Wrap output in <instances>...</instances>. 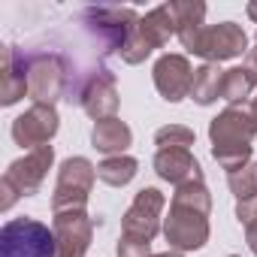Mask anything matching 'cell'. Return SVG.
<instances>
[{
	"label": "cell",
	"instance_id": "obj_1",
	"mask_svg": "<svg viewBox=\"0 0 257 257\" xmlns=\"http://www.w3.org/2000/svg\"><path fill=\"white\" fill-rule=\"evenodd\" d=\"M257 137V124L245 112V106H227L218 112L209 124V140H212V158L236 173L245 164H251V143Z\"/></svg>",
	"mask_w": 257,
	"mask_h": 257
},
{
	"label": "cell",
	"instance_id": "obj_2",
	"mask_svg": "<svg viewBox=\"0 0 257 257\" xmlns=\"http://www.w3.org/2000/svg\"><path fill=\"white\" fill-rule=\"evenodd\" d=\"M52 164H55V149H52V146H40V149L28 152L25 158L13 161L10 170L4 173V182H0V194H4L0 209L10 212L19 197L37 194L40 185L46 182V173L52 170Z\"/></svg>",
	"mask_w": 257,
	"mask_h": 257
},
{
	"label": "cell",
	"instance_id": "obj_3",
	"mask_svg": "<svg viewBox=\"0 0 257 257\" xmlns=\"http://www.w3.org/2000/svg\"><path fill=\"white\" fill-rule=\"evenodd\" d=\"M0 257H58L55 230L34 218H13L0 230Z\"/></svg>",
	"mask_w": 257,
	"mask_h": 257
},
{
	"label": "cell",
	"instance_id": "obj_4",
	"mask_svg": "<svg viewBox=\"0 0 257 257\" xmlns=\"http://www.w3.org/2000/svg\"><path fill=\"white\" fill-rule=\"evenodd\" d=\"M170 37H176V19H173L170 4H164V7L146 13L140 19V25L134 28L127 46L121 49L124 64H143L155 49H164L170 43Z\"/></svg>",
	"mask_w": 257,
	"mask_h": 257
},
{
	"label": "cell",
	"instance_id": "obj_5",
	"mask_svg": "<svg viewBox=\"0 0 257 257\" xmlns=\"http://www.w3.org/2000/svg\"><path fill=\"white\" fill-rule=\"evenodd\" d=\"M97 179V167L88 158H67L58 170V182H55V194H52V212H73V209H85L91 188Z\"/></svg>",
	"mask_w": 257,
	"mask_h": 257
},
{
	"label": "cell",
	"instance_id": "obj_6",
	"mask_svg": "<svg viewBox=\"0 0 257 257\" xmlns=\"http://www.w3.org/2000/svg\"><path fill=\"white\" fill-rule=\"evenodd\" d=\"M85 22L97 34V40L103 43V55H112V52H121L127 46L134 28L140 25V16L127 7L124 10L100 7V10H85Z\"/></svg>",
	"mask_w": 257,
	"mask_h": 257
},
{
	"label": "cell",
	"instance_id": "obj_7",
	"mask_svg": "<svg viewBox=\"0 0 257 257\" xmlns=\"http://www.w3.org/2000/svg\"><path fill=\"white\" fill-rule=\"evenodd\" d=\"M164 236L176 251H197L209 242V215L170 203V215L164 218Z\"/></svg>",
	"mask_w": 257,
	"mask_h": 257
},
{
	"label": "cell",
	"instance_id": "obj_8",
	"mask_svg": "<svg viewBox=\"0 0 257 257\" xmlns=\"http://www.w3.org/2000/svg\"><path fill=\"white\" fill-rule=\"evenodd\" d=\"M191 55L206 58V64H221V61L248 55V37H245V31L239 25L221 22V25H212V28H203L200 31Z\"/></svg>",
	"mask_w": 257,
	"mask_h": 257
},
{
	"label": "cell",
	"instance_id": "obj_9",
	"mask_svg": "<svg viewBox=\"0 0 257 257\" xmlns=\"http://www.w3.org/2000/svg\"><path fill=\"white\" fill-rule=\"evenodd\" d=\"M164 206H167V200H164V194H161L158 188H143V191L134 197L131 209L124 212L121 233H124V236H137V239H149V242H152V239L158 236V230L164 227V224H161Z\"/></svg>",
	"mask_w": 257,
	"mask_h": 257
},
{
	"label": "cell",
	"instance_id": "obj_10",
	"mask_svg": "<svg viewBox=\"0 0 257 257\" xmlns=\"http://www.w3.org/2000/svg\"><path fill=\"white\" fill-rule=\"evenodd\" d=\"M67 88V67L58 55H34L28 58V91L37 103L55 106V100Z\"/></svg>",
	"mask_w": 257,
	"mask_h": 257
},
{
	"label": "cell",
	"instance_id": "obj_11",
	"mask_svg": "<svg viewBox=\"0 0 257 257\" xmlns=\"http://www.w3.org/2000/svg\"><path fill=\"white\" fill-rule=\"evenodd\" d=\"M58 127H61V118H58L55 106L34 103L28 112H22L13 121V140H16V146L34 152V149L52 143V137L58 134Z\"/></svg>",
	"mask_w": 257,
	"mask_h": 257
},
{
	"label": "cell",
	"instance_id": "obj_12",
	"mask_svg": "<svg viewBox=\"0 0 257 257\" xmlns=\"http://www.w3.org/2000/svg\"><path fill=\"white\" fill-rule=\"evenodd\" d=\"M52 230H55V242H58V257H85L91 236H94V221L88 218L85 209L58 212Z\"/></svg>",
	"mask_w": 257,
	"mask_h": 257
},
{
	"label": "cell",
	"instance_id": "obj_13",
	"mask_svg": "<svg viewBox=\"0 0 257 257\" xmlns=\"http://www.w3.org/2000/svg\"><path fill=\"white\" fill-rule=\"evenodd\" d=\"M152 73H155V88L161 91L164 100L179 103V100L191 97L194 70H191V64H188L185 55H161Z\"/></svg>",
	"mask_w": 257,
	"mask_h": 257
},
{
	"label": "cell",
	"instance_id": "obj_14",
	"mask_svg": "<svg viewBox=\"0 0 257 257\" xmlns=\"http://www.w3.org/2000/svg\"><path fill=\"white\" fill-rule=\"evenodd\" d=\"M79 103L82 109L94 118V121H106V118H115L118 112V88H115V76L100 70L94 73L85 88L79 91Z\"/></svg>",
	"mask_w": 257,
	"mask_h": 257
},
{
	"label": "cell",
	"instance_id": "obj_15",
	"mask_svg": "<svg viewBox=\"0 0 257 257\" xmlns=\"http://www.w3.org/2000/svg\"><path fill=\"white\" fill-rule=\"evenodd\" d=\"M0 103L4 106H13L19 103L28 91V58L19 55L16 46H4L0 52Z\"/></svg>",
	"mask_w": 257,
	"mask_h": 257
},
{
	"label": "cell",
	"instance_id": "obj_16",
	"mask_svg": "<svg viewBox=\"0 0 257 257\" xmlns=\"http://www.w3.org/2000/svg\"><path fill=\"white\" fill-rule=\"evenodd\" d=\"M155 173L164 182H173L176 188L191 185V182H203V170L188 149H161L155 155Z\"/></svg>",
	"mask_w": 257,
	"mask_h": 257
},
{
	"label": "cell",
	"instance_id": "obj_17",
	"mask_svg": "<svg viewBox=\"0 0 257 257\" xmlns=\"http://www.w3.org/2000/svg\"><path fill=\"white\" fill-rule=\"evenodd\" d=\"M170 10H173V19H176V37H179V43L191 52L194 43H197V37H200V31L206 28V25H203V19H206V4H197V0H173Z\"/></svg>",
	"mask_w": 257,
	"mask_h": 257
},
{
	"label": "cell",
	"instance_id": "obj_18",
	"mask_svg": "<svg viewBox=\"0 0 257 257\" xmlns=\"http://www.w3.org/2000/svg\"><path fill=\"white\" fill-rule=\"evenodd\" d=\"M134 134H131V127H127L121 118H106V121H97L94 124V131H91V143L97 152L115 158V155H124V149L131 146Z\"/></svg>",
	"mask_w": 257,
	"mask_h": 257
},
{
	"label": "cell",
	"instance_id": "obj_19",
	"mask_svg": "<svg viewBox=\"0 0 257 257\" xmlns=\"http://www.w3.org/2000/svg\"><path fill=\"white\" fill-rule=\"evenodd\" d=\"M221 82H224V70L218 64H203L194 70V85H191V97L200 106H209L221 97Z\"/></svg>",
	"mask_w": 257,
	"mask_h": 257
},
{
	"label": "cell",
	"instance_id": "obj_20",
	"mask_svg": "<svg viewBox=\"0 0 257 257\" xmlns=\"http://www.w3.org/2000/svg\"><path fill=\"white\" fill-rule=\"evenodd\" d=\"M257 88L254 76L245 70V67H233V70H224V82H221V100H227L230 106H248L251 100V91Z\"/></svg>",
	"mask_w": 257,
	"mask_h": 257
},
{
	"label": "cell",
	"instance_id": "obj_21",
	"mask_svg": "<svg viewBox=\"0 0 257 257\" xmlns=\"http://www.w3.org/2000/svg\"><path fill=\"white\" fill-rule=\"evenodd\" d=\"M140 173V164L137 158L131 155H115V158H106L100 167H97V179L112 185V188H124V185H131Z\"/></svg>",
	"mask_w": 257,
	"mask_h": 257
},
{
	"label": "cell",
	"instance_id": "obj_22",
	"mask_svg": "<svg viewBox=\"0 0 257 257\" xmlns=\"http://www.w3.org/2000/svg\"><path fill=\"white\" fill-rule=\"evenodd\" d=\"M173 203L188 206V209H197V212H203V215H209V212H212V197H209V188H206L203 182H191V185L176 188Z\"/></svg>",
	"mask_w": 257,
	"mask_h": 257
},
{
	"label": "cell",
	"instance_id": "obj_23",
	"mask_svg": "<svg viewBox=\"0 0 257 257\" xmlns=\"http://www.w3.org/2000/svg\"><path fill=\"white\" fill-rule=\"evenodd\" d=\"M227 185H230V191H233V197L239 203L257 200V164H245L242 170L230 173L227 176Z\"/></svg>",
	"mask_w": 257,
	"mask_h": 257
},
{
	"label": "cell",
	"instance_id": "obj_24",
	"mask_svg": "<svg viewBox=\"0 0 257 257\" xmlns=\"http://www.w3.org/2000/svg\"><path fill=\"white\" fill-rule=\"evenodd\" d=\"M155 146H158V152L161 149H188L191 152L194 131L185 127V124H167V127H161V131L155 134Z\"/></svg>",
	"mask_w": 257,
	"mask_h": 257
},
{
	"label": "cell",
	"instance_id": "obj_25",
	"mask_svg": "<svg viewBox=\"0 0 257 257\" xmlns=\"http://www.w3.org/2000/svg\"><path fill=\"white\" fill-rule=\"evenodd\" d=\"M118 257H152V242L121 233V239H118Z\"/></svg>",
	"mask_w": 257,
	"mask_h": 257
},
{
	"label": "cell",
	"instance_id": "obj_26",
	"mask_svg": "<svg viewBox=\"0 0 257 257\" xmlns=\"http://www.w3.org/2000/svg\"><path fill=\"white\" fill-rule=\"evenodd\" d=\"M236 218L245 230H257V200H245L236 203Z\"/></svg>",
	"mask_w": 257,
	"mask_h": 257
},
{
	"label": "cell",
	"instance_id": "obj_27",
	"mask_svg": "<svg viewBox=\"0 0 257 257\" xmlns=\"http://www.w3.org/2000/svg\"><path fill=\"white\" fill-rule=\"evenodd\" d=\"M245 70L254 76V82H257V49H248V55H245Z\"/></svg>",
	"mask_w": 257,
	"mask_h": 257
},
{
	"label": "cell",
	"instance_id": "obj_28",
	"mask_svg": "<svg viewBox=\"0 0 257 257\" xmlns=\"http://www.w3.org/2000/svg\"><path fill=\"white\" fill-rule=\"evenodd\" d=\"M245 112H248V115H251V121L257 124V94H254V97L248 100V106H245Z\"/></svg>",
	"mask_w": 257,
	"mask_h": 257
},
{
	"label": "cell",
	"instance_id": "obj_29",
	"mask_svg": "<svg viewBox=\"0 0 257 257\" xmlns=\"http://www.w3.org/2000/svg\"><path fill=\"white\" fill-rule=\"evenodd\" d=\"M245 239H248V248L257 254V230H245Z\"/></svg>",
	"mask_w": 257,
	"mask_h": 257
},
{
	"label": "cell",
	"instance_id": "obj_30",
	"mask_svg": "<svg viewBox=\"0 0 257 257\" xmlns=\"http://www.w3.org/2000/svg\"><path fill=\"white\" fill-rule=\"evenodd\" d=\"M248 16H251V19L257 22V0H254V4H248Z\"/></svg>",
	"mask_w": 257,
	"mask_h": 257
},
{
	"label": "cell",
	"instance_id": "obj_31",
	"mask_svg": "<svg viewBox=\"0 0 257 257\" xmlns=\"http://www.w3.org/2000/svg\"><path fill=\"white\" fill-rule=\"evenodd\" d=\"M152 257H182L179 251H164V254H152Z\"/></svg>",
	"mask_w": 257,
	"mask_h": 257
},
{
	"label": "cell",
	"instance_id": "obj_32",
	"mask_svg": "<svg viewBox=\"0 0 257 257\" xmlns=\"http://www.w3.org/2000/svg\"><path fill=\"white\" fill-rule=\"evenodd\" d=\"M230 257H236V254H230Z\"/></svg>",
	"mask_w": 257,
	"mask_h": 257
}]
</instances>
